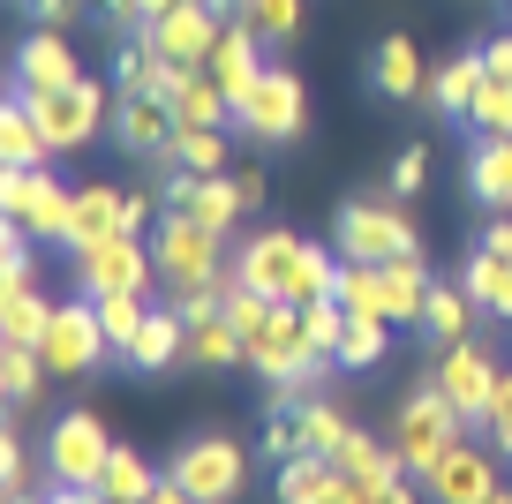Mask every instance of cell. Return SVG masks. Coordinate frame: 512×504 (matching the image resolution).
<instances>
[{"mask_svg":"<svg viewBox=\"0 0 512 504\" xmlns=\"http://www.w3.org/2000/svg\"><path fill=\"white\" fill-rule=\"evenodd\" d=\"M339 264H347L339 249H317V241L272 226V234H249V249L234 256V279H249L256 294H272V301L309 309V301L339 294Z\"/></svg>","mask_w":512,"mask_h":504,"instance_id":"obj_1","label":"cell"},{"mask_svg":"<svg viewBox=\"0 0 512 504\" xmlns=\"http://www.w3.org/2000/svg\"><path fill=\"white\" fill-rule=\"evenodd\" d=\"M460 437H467V414L452 407L437 384H415V392L400 399V414H392V444H400L407 474H422V482H430V467H437Z\"/></svg>","mask_w":512,"mask_h":504,"instance_id":"obj_2","label":"cell"},{"mask_svg":"<svg viewBox=\"0 0 512 504\" xmlns=\"http://www.w3.org/2000/svg\"><path fill=\"white\" fill-rule=\"evenodd\" d=\"M241 362L256 369V377H272V384H317L324 369H332V354L309 347V331H302V309L294 301H279L264 324L249 331V347H241Z\"/></svg>","mask_w":512,"mask_h":504,"instance_id":"obj_3","label":"cell"},{"mask_svg":"<svg viewBox=\"0 0 512 504\" xmlns=\"http://www.w3.org/2000/svg\"><path fill=\"white\" fill-rule=\"evenodd\" d=\"M0 211L31 241H61L68 249V211H76V196H68L46 166H8V174H0Z\"/></svg>","mask_w":512,"mask_h":504,"instance_id":"obj_4","label":"cell"},{"mask_svg":"<svg viewBox=\"0 0 512 504\" xmlns=\"http://www.w3.org/2000/svg\"><path fill=\"white\" fill-rule=\"evenodd\" d=\"M76 256V286L83 294H151V279H159V256L144 249L136 234H106V241H83Z\"/></svg>","mask_w":512,"mask_h":504,"instance_id":"obj_5","label":"cell"},{"mask_svg":"<svg viewBox=\"0 0 512 504\" xmlns=\"http://www.w3.org/2000/svg\"><path fill=\"white\" fill-rule=\"evenodd\" d=\"M234 128H241V136H256V143H294V136L309 128V91H302V76L264 68V76H256V91L234 106Z\"/></svg>","mask_w":512,"mask_h":504,"instance_id":"obj_6","label":"cell"},{"mask_svg":"<svg viewBox=\"0 0 512 504\" xmlns=\"http://www.w3.org/2000/svg\"><path fill=\"white\" fill-rule=\"evenodd\" d=\"M226 234H211L204 219L189 211H166L159 234H151V256H159V279L166 286H196V279H226V256H219Z\"/></svg>","mask_w":512,"mask_h":504,"instance_id":"obj_7","label":"cell"},{"mask_svg":"<svg viewBox=\"0 0 512 504\" xmlns=\"http://www.w3.org/2000/svg\"><path fill=\"white\" fill-rule=\"evenodd\" d=\"M23 98V91H16ZM23 106L38 113V128H46V143L53 151H83V143L106 128V83H91V76H76L68 91H31Z\"/></svg>","mask_w":512,"mask_h":504,"instance_id":"obj_8","label":"cell"},{"mask_svg":"<svg viewBox=\"0 0 512 504\" xmlns=\"http://www.w3.org/2000/svg\"><path fill=\"white\" fill-rule=\"evenodd\" d=\"M339 256L347 264H392V256H415V226H407L400 204H369L354 196L339 211Z\"/></svg>","mask_w":512,"mask_h":504,"instance_id":"obj_9","label":"cell"},{"mask_svg":"<svg viewBox=\"0 0 512 504\" xmlns=\"http://www.w3.org/2000/svg\"><path fill=\"white\" fill-rule=\"evenodd\" d=\"M174 474L189 497H204V504H234L241 489H249V452H241L234 437H196L189 452H174Z\"/></svg>","mask_w":512,"mask_h":504,"instance_id":"obj_10","label":"cell"},{"mask_svg":"<svg viewBox=\"0 0 512 504\" xmlns=\"http://www.w3.org/2000/svg\"><path fill=\"white\" fill-rule=\"evenodd\" d=\"M38 354H46L53 377H91L98 354H106V324H98V301H68V309H53L46 339H38Z\"/></svg>","mask_w":512,"mask_h":504,"instance_id":"obj_11","label":"cell"},{"mask_svg":"<svg viewBox=\"0 0 512 504\" xmlns=\"http://www.w3.org/2000/svg\"><path fill=\"white\" fill-rule=\"evenodd\" d=\"M113 459V437L98 414H61V422L46 429V474L53 482H98Z\"/></svg>","mask_w":512,"mask_h":504,"instance_id":"obj_12","label":"cell"},{"mask_svg":"<svg viewBox=\"0 0 512 504\" xmlns=\"http://www.w3.org/2000/svg\"><path fill=\"white\" fill-rule=\"evenodd\" d=\"M497 459H505V452H497L490 437H482V444L460 437V444L430 467V504H490V497H497Z\"/></svg>","mask_w":512,"mask_h":504,"instance_id":"obj_13","label":"cell"},{"mask_svg":"<svg viewBox=\"0 0 512 504\" xmlns=\"http://www.w3.org/2000/svg\"><path fill=\"white\" fill-rule=\"evenodd\" d=\"M113 136H121V151L136 158H174V136H181V113L166 91H136L113 106Z\"/></svg>","mask_w":512,"mask_h":504,"instance_id":"obj_14","label":"cell"},{"mask_svg":"<svg viewBox=\"0 0 512 504\" xmlns=\"http://www.w3.org/2000/svg\"><path fill=\"white\" fill-rule=\"evenodd\" d=\"M226 16H211V8H196V0H181V8H166L159 23H144V38L166 53V68H204L211 46H219Z\"/></svg>","mask_w":512,"mask_h":504,"instance_id":"obj_15","label":"cell"},{"mask_svg":"<svg viewBox=\"0 0 512 504\" xmlns=\"http://www.w3.org/2000/svg\"><path fill=\"white\" fill-rule=\"evenodd\" d=\"M430 384L467 414V422H482V414H490V392H497V362H490L482 347H467V339H460V347L437 354V377H430Z\"/></svg>","mask_w":512,"mask_h":504,"instance_id":"obj_16","label":"cell"},{"mask_svg":"<svg viewBox=\"0 0 512 504\" xmlns=\"http://www.w3.org/2000/svg\"><path fill=\"white\" fill-rule=\"evenodd\" d=\"M76 76H83V68H76V46H68L61 31H46V23L16 46V91H23V98H31V91H68Z\"/></svg>","mask_w":512,"mask_h":504,"instance_id":"obj_17","label":"cell"},{"mask_svg":"<svg viewBox=\"0 0 512 504\" xmlns=\"http://www.w3.org/2000/svg\"><path fill=\"white\" fill-rule=\"evenodd\" d=\"M256 46H264V38H256L241 16H226L219 46H211V61H204V68H211V83H219V91L234 98V106L256 91V76H264V53H256Z\"/></svg>","mask_w":512,"mask_h":504,"instance_id":"obj_18","label":"cell"},{"mask_svg":"<svg viewBox=\"0 0 512 504\" xmlns=\"http://www.w3.org/2000/svg\"><path fill=\"white\" fill-rule=\"evenodd\" d=\"M166 98H174L181 128H234V98H226L219 83H211V68H174Z\"/></svg>","mask_w":512,"mask_h":504,"instance_id":"obj_19","label":"cell"},{"mask_svg":"<svg viewBox=\"0 0 512 504\" xmlns=\"http://www.w3.org/2000/svg\"><path fill=\"white\" fill-rule=\"evenodd\" d=\"M106 234H128V196L106 189V181H91V189H76V211H68V249L106 241Z\"/></svg>","mask_w":512,"mask_h":504,"instance_id":"obj_20","label":"cell"},{"mask_svg":"<svg viewBox=\"0 0 512 504\" xmlns=\"http://www.w3.org/2000/svg\"><path fill=\"white\" fill-rule=\"evenodd\" d=\"M467 189L490 211H512V136H475V158H467Z\"/></svg>","mask_w":512,"mask_h":504,"instance_id":"obj_21","label":"cell"},{"mask_svg":"<svg viewBox=\"0 0 512 504\" xmlns=\"http://www.w3.org/2000/svg\"><path fill=\"white\" fill-rule=\"evenodd\" d=\"M181 354H189V316L166 301V309H151V324L136 331V347H128V362L136 369H174Z\"/></svg>","mask_w":512,"mask_h":504,"instance_id":"obj_22","label":"cell"},{"mask_svg":"<svg viewBox=\"0 0 512 504\" xmlns=\"http://www.w3.org/2000/svg\"><path fill=\"white\" fill-rule=\"evenodd\" d=\"M166 83H174L166 53L151 46L144 31H128V38H121V53H113V91H121V98H136V91H166Z\"/></svg>","mask_w":512,"mask_h":504,"instance_id":"obj_23","label":"cell"},{"mask_svg":"<svg viewBox=\"0 0 512 504\" xmlns=\"http://www.w3.org/2000/svg\"><path fill=\"white\" fill-rule=\"evenodd\" d=\"M181 362H196V369H234L241 362V331H234V316H226V301L204 309V316H189V354H181Z\"/></svg>","mask_w":512,"mask_h":504,"instance_id":"obj_24","label":"cell"},{"mask_svg":"<svg viewBox=\"0 0 512 504\" xmlns=\"http://www.w3.org/2000/svg\"><path fill=\"white\" fill-rule=\"evenodd\" d=\"M467 294H475V309H490V316H505L512 324V256L505 249H490V241H482L475 256H467Z\"/></svg>","mask_w":512,"mask_h":504,"instance_id":"obj_25","label":"cell"},{"mask_svg":"<svg viewBox=\"0 0 512 504\" xmlns=\"http://www.w3.org/2000/svg\"><path fill=\"white\" fill-rule=\"evenodd\" d=\"M369 83H377L384 98H422L430 83H422V53L415 38H384L377 53H369Z\"/></svg>","mask_w":512,"mask_h":504,"instance_id":"obj_26","label":"cell"},{"mask_svg":"<svg viewBox=\"0 0 512 504\" xmlns=\"http://www.w3.org/2000/svg\"><path fill=\"white\" fill-rule=\"evenodd\" d=\"M53 324V301L38 286H0V331H8V347H38Z\"/></svg>","mask_w":512,"mask_h":504,"instance_id":"obj_27","label":"cell"},{"mask_svg":"<svg viewBox=\"0 0 512 504\" xmlns=\"http://www.w3.org/2000/svg\"><path fill=\"white\" fill-rule=\"evenodd\" d=\"M422 301H430L422 249L415 256H392V264H384V309H392V324H422Z\"/></svg>","mask_w":512,"mask_h":504,"instance_id":"obj_28","label":"cell"},{"mask_svg":"<svg viewBox=\"0 0 512 504\" xmlns=\"http://www.w3.org/2000/svg\"><path fill=\"white\" fill-rule=\"evenodd\" d=\"M332 467L354 474V482H400L407 459H400V444H377V437H362V429H354V437L332 452Z\"/></svg>","mask_w":512,"mask_h":504,"instance_id":"obj_29","label":"cell"},{"mask_svg":"<svg viewBox=\"0 0 512 504\" xmlns=\"http://www.w3.org/2000/svg\"><path fill=\"white\" fill-rule=\"evenodd\" d=\"M482 76H490V68H482V53H460V61H445V68L430 76V106L452 113V121H467V106H475Z\"/></svg>","mask_w":512,"mask_h":504,"instance_id":"obj_30","label":"cell"},{"mask_svg":"<svg viewBox=\"0 0 512 504\" xmlns=\"http://www.w3.org/2000/svg\"><path fill=\"white\" fill-rule=\"evenodd\" d=\"M339 482V467L324 452H294L279 459V504H324V489Z\"/></svg>","mask_w":512,"mask_h":504,"instance_id":"obj_31","label":"cell"},{"mask_svg":"<svg viewBox=\"0 0 512 504\" xmlns=\"http://www.w3.org/2000/svg\"><path fill=\"white\" fill-rule=\"evenodd\" d=\"M0 158H8V166H46V158H53L46 128H38V113L23 106V98L0 113Z\"/></svg>","mask_w":512,"mask_h":504,"instance_id":"obj_32","label":"cell"},{"mask_svg":"<svg viewBox=\"0 0 512 504\" xmlns=\"http://www.w3.org/2000/svg\"><path fill=\"white\" fill-rule=\"evenodd\" d=\"M181 211H189V219H204L211 234H226V226H234L249 204H241L234 174H196V189H189V204H181Z\"/></svg>","mask_w":512,"mask_h":504,"instance_id":"obj_33","label":"cell"},{"mask_svg":"<svg viewBox=\"0 0 512 504\" xmlns=\"http://www.w3.org/2000/svg\"><path fill=\"white\" fill-rule=\"evenodd\" d=\"M467 316H475V294H467V286H430V301H422V331H430L437 347H460Z\"/></svg>","mask_w":512,"mask_h":504,"instance_id":"obj_34","label":"cell"},{"mask_svg":"<svg viewBox=\"0 0 512 504\" xmlns=\"http://www.w3.org/2000/svg\"><path fill=\"white\" fill-rule=\"evenodd\" d=\"M91 301H98V324H106V347L128 354L136 331L151 324V294H91Z\"/></svg>","mask_w":512,"mask_h":504,"instance_id":"obj_35","label":"cell"},{"mask_svg":"<svg viewBox=\"0 0 512 504\" xmlns=\"http://www.w3.org/2000/svg\"><path fill=\"white\" fill-rule=\"evenodd\" d=\"M98 489H106L113 504H144L151 489H159V474H151L144 452H121V444H113V459H106V474H98Z\"/></svg>","mask_w":512,"mask_h":504,"instance_id":"obj_36","label":"cell"},{"mask_svg":"<svg viewBox=\"0 0 512 504\" xmlns=\"http://www.w3.org/2000/svg\"><path fill=\"white\" fill-rule=\"evenodd\" d=\"M339 309L392 324V309H384V264H339Z\"/></svg>","mask_w":512,"mask_h":504,"instance_id":"obj_37","label":"cell"},{"mask_svg":"<svg viewBox=\"0 0 512 504\" xmlns=\"http://www.w3.org/2000/svg\"><path fill=\"white\" fill-rule=\"evenodd\" d=\"M234 16L249 23V31L264 38V46H287V38L302 31V0H241Z\"/></svg>","mask_w":512,"mask_h":504,"instance_id":"obj_38","label":"cell"},{"mask_svg":"<svg viewBox=\"0 0 512 504\" xmlns=\"http://www.w3.org/2000/svg\"><path fill=\"white\" fill-rule=\"evenodd\" d=\"M384 347H392V324L384 316H354L347 339H339V369H377Z\"/></svg>","mask_w":512,"mask_h":504,"instance_id":"obj_39","label":"cell"},{"mask_svg":"<svg viewBox=\"0 0 512 504\" xmlns=\"http://www.w3.org/2000/svg\"><path fill=\"white\" fill-rule=\"evenodd\" d=\"M46 377H53V369H46V354H38V347H8V354H0V392L16 399V407H31Z\"/></svg>","mask_w":512,"mask_h":504,"instance_id":"obj_40","label":"cell"},{"mask_svg":"<svg viewBox=\"0 0 512 504\" xmlns=\"http://www.w3.org/2000/svg\"><path fill=\"white\" fill-rule=\"evenodd\" d=\"M174 166H189V174H226V128H181Z\"/></svg>","mask_w":512,"mask_h":504,"instance_id":"obj_41","label":"cell"},{"mask_svg":"<svg viewBox=\"0 0 512 504\" xmlns=\"http://www.w3.org/2000/svg\"><path fill=\"white\" fill-rule=\"evenodd\" d=\"M467 128H475V136H512V83L482 76L475 106H467Z\"/></svg>","mask_w":512,"mask_h":504,"instance_id":"obj_42","label":"cell"},{"mask_svg":"<svg viewBox=\"0 0 512 504\" xmlns=\"http://www.w3.org/2000/svg\"><path fill=\"white\" fill-rule=\"evenodd\" d=\"M347 324H354V316L339 309V294H324V301H309V309H302L309 347H317V354H332V362H339V339H347Z\"/></svg>","mask_w":512,"mask_h":504,"instance_id":"obj_43","label":"cell"},{"mask_svg":"<svg viewBox=\"0 0 512 504\" xmlns=\"http://www.w3.org/2000/svg\"><path fill=\"white\" fill-rule=\"evenodd\" d=\"M294 414H302V452H324V459H332L339 444L354 437V429L339 422V407H317V399H302V407H294Z\"/></svg>","mask_w":512,"mask_h":504,"instance_id":"obj_44","label":"cell"},{"mask_svg":"<svg viewBox=\"0 0 512 504\" xmlns=\"http://www.w3.org/2000/svg\"><path fill=\"white\" fill-rule=\"evenodd\" d=\"M482 437L512 459V369H497V392H490V414H482Z\"/></svg>","mask_w":512,"mask_h":504,"instance_id":"obj_45","label":"cell"},{"mask_svg":"<svg viewBox=\"0 0 512 504\" xmlns=\"http://www.w3.org/2000/svg\"><path fill=\"white\" fill-rule=\"evenodd\" d=\"M0 286H31V234H23L16 219L0 234Z\"/></svg>","mask_w":512,"mask_h":504,"instance_id":"obj_46","label":"cell"},{"mask_svg":"<svg viewBox=\"0 0 512 504\" xmlns=\"http://www.w3.org/2000/svg\"><path fill=\"white\" fill-rule=\"evenodd\" d=\"M0 482H8V497H31V452L16 437H0Z\"/></svg>","mask_w":512,"mask_h":504,"instance_id":"obj_47","label":"cell"},{"mask_svg":"<svg viewBox=\"0 0 512 504\" xmlns=\"http://www.w3.org/2000/svg\"><path fill=\"white\" fill-rule=\"evenodd\" d=\"M430 181V151H400L392 158V196H415Z\"/></svg>","mask_w":512,"mask_h":504,"instance_id":"obj_48","label":"cell"},{"mask_svg":"<svg viewBox=\"0 0 512 504\" xmlns=\"http://www.w3.org/2000/svg\"><path fill=\"white\" fill-rule=\"evenodd\" d=\"M23 8H31V23H46V31H61V23H76L83 8H91V0H23Z\"/></svg>","mask_w":512,"mask_h":504,"instance_id":"obj_49","label":"cell"},{"mask_svg":"<svg viewBox=\"0 0 512 504\" xmlns=\"http://www.w3.org/2000/svg\"><path fill=\"white\" fill-rule=\"evenodd\" d=\"M38 504H113V497H106L98 482H53V489H46Z\"/></svg>","mask_w":512,"mask_h":504,"instance_id":"obj_50","label":"cell"},{"mask_svg":"<svg viewBox=\"0 0 512 504\" xmlns=\"http://www.w3.org/2000/svg\"><path fill=\"white\" fill-rule=\"evenodd\" d=\"M106 23H121V31H136V16H144V0H91Z\"/></svg>","mask_w":512,"mask_h":504,"instance_id":"obj_51","label":"cell"},{"mask_svg":"<svg viewBox=\"0 0 512 504\" xmlns=\"http://www.w3.org/2000/svg\"><path fill=\"white\" fill-rule=\"evenodd\" d=\"M482 68H490L497 83H512V38H490V53H482Z\"/></svg>","mask_w":512,"mask_h":504,"instance_id":"obj_52","label":"cell"},{"mask_svg":"<svg viewBox=\"0 0 512 504\" xmlns=\"http://www.w3.org/2000/svg\"><path fill=\"white\" fill-rule=\"evenodd\" d=\"M324 504H369V482H354V474H339V482L324 489Z\"/></svg>","mask_w":512,"mask_h":504,"instance_id":"obj_53","label":"cell"},{"mask_svg":"<svg viewBox=\"0 0 512 504\" xmlns=\"http://www.w3.org/2000/svg\"><path fill=\"white\" fill-rule=\"evenodd\" d=\"M369 504H415V489H407V474H400V482H369Z\"/></svg>","mask_w":512,"mask_h":504,"instance_id":"obj_54","label":"cell"},{"mask_svg":"<svg viewBox=\"0 0 512 504\" xmlns=\"http://www.w3.org/2000/svg\"><path fill=\"white\" fill-rule=\"evenodd\" d=\"M144 504H204V497H189V489H181L174 482V474H159V489H151V497Z\"/></svg>","mask_w":512,"mask_h":504,"instance_id":"obj_55","label":"cell"},{"mask_svg":"<svg viewBox=\"0 0 512 504\" xmlns=\"http://www.w3.org/2000/svg\"><path fill=\"white\" fill-rule=\"evenodd\" d=\"M234 189H241V204H249V211L264 204V174H256V166H249V174H234Z\"/></svg>","mask_w":512,"mask_h":504,"instance_id":"obj_56","label":"cell"},{"mask_svg":"<svg viewBox=\"0 0 512 504\" xmlns=\"http://www.w3.org/2000/svg\"><path fill=\"white\" fill-rule=\"evenodd\" d=\"M159 204H166V196H128V234H136V226H144Z\"/></svg>","mask_w":512,"mask_h":504,"instance_id":"obj_57","label":"cell"},{"mask_svg":"<svg viewBox=\"0 0 512 504\" xmlns=\"http://www.w3.org/2000/svg\"><path fill=\"white\" fill-rule=\"evenodd\" d=\"M490 249H505V256H512V211H505V219L490 226Z\"/></svg>","mask_w":512,"mask_h":504,"instance_id":"obj_58","label":"cell"},{"mask_svg":"<svg viewBox=\"0 0 512 504\" xmlns=\"http://www.w3.org/2000/svg\"><path fill=\"white\" fill-rule=\"evenodd\" d=\"M166 8H181V0H144V16H136V31H144V23H159Z\"/></svg>","mask_w":512,"mask_h":504,"instance_id":"obj_59","label":"cell"},{"mask_svg":"<svg viewBox=\"0 0 512 504\" xmlns=\"http://www.w3.org/2000/svg\"><path fill=\"white\" fill-rule=\"evenodd\" d=\"M490 504H512V497H505V489H497V497H490Z\"/></svg>","mask_w":512,"mask_h":504,"instance_id":"obj_60","label":"cell"},{"mask_svg":"<svg viewBox=\"0 0 512 504\" xmlns=\"http://www.w3.org/2000/svg\"><path fill=\"white\" fill-rule=\"evenodd\" d=\"M8 504H38V497H8Z\"/></svg>","mask_w":512,"mask_h":504,"instance_id":"obj_61","label":"cell"}]
</instances>
